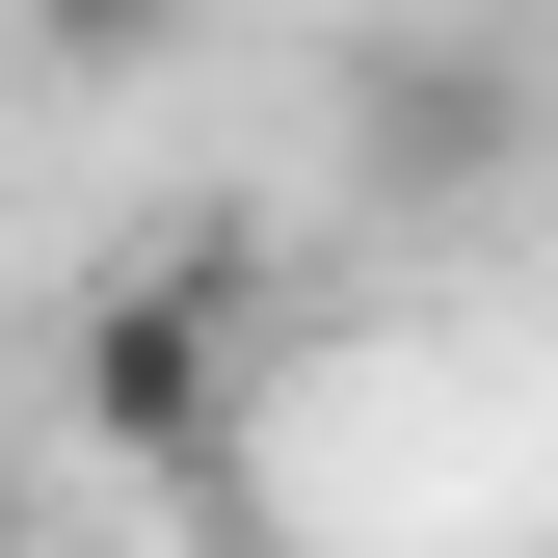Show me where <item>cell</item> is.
Wrapping results in <instances>:
<instances>
[{"label":"cell","instance_id":"3","mask_svg":"<svg viewBox=\"0 0 558 558\" xmlns=\"http://www.w3.org/2000/svg\"><path fill=\"white\" fill-rule=\"evenodd\" d=\"M186 27V0H27V53H81V81H107V53H160Z\"/></svg>","mask_w":558,"mask_h":558},{"label":"cell","instance_id":"2","mask_svg":"<svg viewBox=\"0 0 558 558\" xmlns=\"http://www.w3.org/2000/svg\"><path fill=\"white\" fill-rule=\"evenodd\" d=\"M345 133H373V186H478V160L532 133V81H506V53H373Z\"/></svg>","mask_w":558,"mask_h":558},{"label":"cell","instance_id":"1","mask_svg":"<svg viewBox=\"0 0 558 558\" xmlns=\"http://www.w3.org/2000/svg\"><path fill=\"white\" fill-rule=\"evenodd\" d=\"M240 319H266V266H240V240H186L160 293H107V345H81V426H107L133 478H214V426H240Z\"/></svg>","mask_w":558,"mask_h":558}]
</instances>
